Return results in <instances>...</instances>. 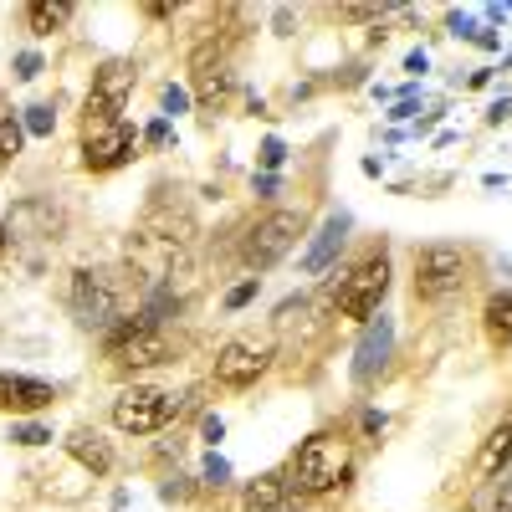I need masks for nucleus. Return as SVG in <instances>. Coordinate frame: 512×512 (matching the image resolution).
Segmentation results:
<instances>
[{"label":"nucleus","mask_w":512,"mask_h":512,"mask_svg":"<svg viewBox=\"0 0 512 512\" xmlns=\"http://www.w3.org/2000/svg\"><path fill=\"white\" fill-rule=\"evenodd\" d=\"M349 477H354L349 446L338 441V436H313V441H303V451H297L287 487H292L297 497H318V492H333V487H344Z\"/></svg>","instance_id":"nucleus-1"},{"label":"nucleus","mask_w":512,"mask_h":512,"mask_svg":"<svg viewBox=\"0 0 512 512\" xmlns=\"http://www.w3.org/2000/svg\"><path fill=\"white\" fill-rule=\"evenodd\" d=\"M108 359L123 369H149L169 359V338L154 328V318H118L108 328Z\"/></svg>","instance_id":"nucleus-2"},{"label":"nucleus","mask_w":512,"mask_h":512,"mask_svg":"<svg viewBox=\"0 0 512 512\" xmlns=\"http://www.w3.org/2000/svg\"><path fill=\"white\" fill-rule=\"evenodd\" d=\"M180 410V400L169 390H149V384H134V390H123L113 400V425L128 436H149L159 425H169V415Z\"/></svg>","instance_id":"nucleus-3"},{"label":"nucleus","mask_w":512,"mask_h":512,"mask_svg":"<svg viewBox=\"0 0 512 512\" xmlns=\"http://www.w3.org/2000/svg\"><path fill=\"white\" fill-rule=\"evenodd\" d=\"M297 236H303V221H297L292 210H272L267 221H256V226H251V236H246V246H241L246 267H251V272L277 267L282 256L292 251V241H297Z\"/></svg>","instance_id":"nucleus-4"},{"label":"nucleus","mask_w":512,"mask_h":512,"mask_svg":"<svg viewBox=\"0 0 512 512\" xmlns=\"http://www.w3.org/2000/svg\"><path fill=\"white\" fill-rule=\"evenodd\" d=\"M384 292H390V262L384 256H369L364 267H354L349 277H344V287H338L333 297H338V313L344 318H374L379 313V303H384Z\"/></svg>","instance_id":"nucleus-5"},{"label":"nucleus","mask_w":512,"mask_h":512,"mask_svg":"<svg viewBox=\"0 0 512 512\" xmlns=\"http://www.w3.org/2000/svg\"><path fill=\"white\" fill-rule=\"evenodd\" d=\"M72 313H77L82 328H113V318H118L113 282L103 272H88V267L72 272Z\"/></svg>","instance_id":"nucleus-6"},{"label":"nucleus","mask_w":512,"mask_h":512,"mask_svg":"<svg viewBox=\"0 0 512 512\" xmlns=\"http://www.w3.org/2000/svg\"><path fill=\"white\" fill-rule=\"evenodd\" d=\"M128 159H134V128H128L123 118L82 128V164H88L93 175H108V169H118Z\"/></svg>","instance_id":"nucleus-7"},{"label":"nucleus","mask_w":512,"mask_h":512,"mask_svg":"<svg viewBox=\"0 0 512 512\" xmlns=\"http://www.w3.org/2000/svg\"><path fill=\"white\" fill-rule=\"evenodd\" d=\"M128 88H134V62H108L93 77V93H88V128L118 123V113L128 103Z\"/></svg>","instance_id":"nucleus-8"},{"label":"nucleus","mask_w":512,"mask_h":512,"mask_svg":"<svg viewBox=\"0 0 512 512\" xmlns=\"http://www.w3.org/2000/svg\"><path fill=\"white\" fill-rule=\"evenodd\" d=\"M461 287V251L456 246H431L415 256V297L436 303V297Z\"/></svg>","instance_id":"nucleus-9"},{"label":"nucleus","mask_w":512,"mask_h":512,"mask_svg":"<svg viewBox=\"0 0 512 512\" xmlns=\"http://www.w3.org/2000/svg\"><path fill=\"white\" fill-rule=\"evenodd\" d=\"M267 364H272V344L236 338V344H226L216 354V379L226 384V390H246V384H256V374H262Z\"/></svg>","instance_id":"nucleus-10"},{"label":"nucleus","mask_w":512,"mask_h":512,"mask_svg":"<svg viewBox=\"0 0 512 512\" xmlns=\"http://www.w3.org/2000/svg\"><path fill=\"white\" fill-rule=\"evenodd\" d=\"M390 349H395V323L379 313V318H369L359 349H354V384H369L384 364H390Z\"/></svg>","instance_id":"nucleus-11"},{"label":"nucleus","mask_w":512,"mask_h":512,"mask_svg":"<svg viewBox=\"0 0 512 512\" xmlns=\"http://www.w3.org/2000/svg\"><path fill=\"white\" fill-rule=\"evenodd\" d=\"M52 400H57L52 384L26 379V374H0V410H11V415H31V410H47Z\"/></svg>","instance_id":"nucleus-12"},{"label":"nucleus","mask_w":512,"mask_h":512,"mask_svg":"<svg viewBox=\"0 0 512 512\" xmlns=\"http://www.w3.org/2000/svg\"><path fill=\"white\" fill-rule=\"evenodd\" d=\"M344 231H349V216H328L323 231H318V241H313V251L303 256V272H323L333 256H338V246H344Z\"/></svg>","instance_id":"nucleus-13"},{"label":"nucleus","mask_w":512,"mask_h":512,"mask_svg":"<svg viewBox=\"0 0 512 512\" xmlns=\"http://www.w3.org/2000/svg\"><path fill=\"white\" fill-rule=\"evenodd\" d=\"M67 451H72L82 466H88L93 477H108V472H113V451H108V441L93 436V431H77V436L67 441Z\"/></svg>","instance_id":"nucleus-14"},{"label":"nucleus","mask_w":512,"mask_h":512,"mask_svg":"<svg viewBox=\"0 0 512 512\" xmlns=\"http://www.w3.org/2000/svg\"><path fill=\"white\" fill-rule=\"evenodd\" d=\"M507 461H512V420L497 425V431L482 441V451H477V472H482V477H497Z\"/></svg>","instance_id":"nucleus-15"},{"label":"nucleus","mask_w":512,"mask_h":512,"mask_svg":"<svg viewBox=\"0 0 512 512\" xmlns=\"http://www.w3.org/2000/svg\"><path fill=\"white\" fill-rule=\"evenodd\" d=\"M287 492H292V487H287V477H282V472H267L262 482H256V487L246 492V507H251V512H277V507L287 502Z\"/></svg>","instance_id":"nucleus-16"},{"label":"nucleus","mask_w":512,"mask_h":512,"mask_svg":"<svg viewBox=\"0 0 512 512\" xmlns=\"http://www.w3.org/2000/svg\"><path fill=\"white\" fill-rule=\"evenodd\" d=\"M67 16H72L67 0H31V11H26V21H31L36 36H52L57 26H67Z\"/></svg>","instance_id":"nucleus-17"},{"label":"nucleus","mask_w":512,"mask_h":512,"mask_svg":"<svg viewBox=\"0 0 512 512\" xmlns=\"http://www.w3.org/2000/svg\"><path fill=\"white\" fill-rule=\"evenodd\" d=\"M487 338L492 344H512V292H497V297H487Z\"/></svg>","instance_id":"nucleus-18"},{"label":"nucleus","mask_w":512,"mask_h":512,"mask_svg":"<svg viewBox=\"0 0 512 512\" xmlns=\"http://www.w3.org/2000/svg\"><path fill=\"white\" fill-rule=\"evenodd\" d=\"M21 139H26V123L21 118H0V175H6V164L21 154Z\"/></svg>","instance_id":"nucleus-19"},{"label":"nucleus","mask_w":512,"mask_h":512,"mask_svg":"<svg viewBox=\"0 0 512 512\" xmlns=\"http://www.w3.org/2000/svg\"><path fill=\"white\" fill-rule=\"evenodd\" d=\"M57 128V113L47 108V103H36V108H26V134H36V139H47Z\"/></svg>","instance_id":"nucleus-20"},{"label":"nucleus","mask_w":512,"mask_h":512,"mask_svg":"<svg viewBox=\"0 0 512 512\" xmlns=\"http://www.w3.org/2000/svg\"><path fill=\"white\" fill-rule=\"evenodd\" d=\"M11 441L16 446H47L52 431H47V425H11Z\"/></svg>","instance_id":"nucleus-21"},{"label":"nucleus","mask_w":512,"mask_h":512,"mask_svg":"<svg viewBox=\"0 0 512 512\" xmlns=\"http://www.w3.org/2000/svg\"><path fill=\"white\" fill-rule=\"evenodd\" d=\"M159 103H164V113H169V118H175V113H185V108H190V93H185V88H175V82H169V88L159 93Z\"/></svg>","instance_id":"nucleus-22"},{"label":"nucleus","mask_w":512,"mask_h":512,"mask_svg":"<svg viewBox=\"0 0 512 512\" xmlns=\"http://www.w3.org/2000/svg\"><path fill=\"white\" fill-rule=\"evenodd\" d=\"M282 159H287V144H282V139H267V144H262V175H272Z\"/></svg>","instance_id":"nucleus-23"},{"label":"nucleus","mask_w":512,"mask_h":512,"mask_svg":"<svg viewBox=\"0 0 512 512\" xmlns=\"http://www.w3.org/2000/svg\"><path fill=\"white\" fill-rule=\"evenodd\" d=\"M226 477H231V466H226L216 451H210V456H205V482H216V487H221Z\"/></svg>","instance_id":"nucleus-24"},{"label":"nucleus","mask_w":512,"mask_h":512,"mask_svg":"<svg viewBox=\"0 0 512 512\" xmlns=\"http://www.w3.org/2000/svg\"><path fill=\"white\" fill-rule=\"evenodd\" d=\"M251 297H256V277H251V282H241V287H231V292H226V308H246V303H251Z\"/></svg>","instance_id":"nucleus-25"},{"label":"nucleus","mask_w":512,"mask_h":512,"mask_svg":"<svg viewBox=\"0 0 512 512\" xmlns=\"http://www.w3.org/2000/svg\"><path fill=\"white\" fill-rule=\"evenodd\" d=\"M36 72H41V57H36V52H21V57H16V77H21V82H31Z\"/></svg>","instance_id":"nucleus-26"},{"label":"nucleus","mask_w":512,"mask_h":512,"mask_svg":"<svg viewBox=\"0 0 512 512\" xmlns=\"http://www.w3.org/2000/svg\"><path fill=\"white\" fill-rule=\"evenodd\" d=\"M200 436H205V441H221V436H226L221 415H205V420H200Z\"/></svg>","instance_id":"nucleus-27"},{"label":"nucleus","mask_w":512,"mask_h":512,"mask_svg":"<svg viewBox=\"0 0 512 512\" xmlns=\"http://www.w3.org/2000/svg\"><path fill=\"white\" fill-rule=\"evenodd\" d=\"M451 31H456V36H472V41H477V26H472V16H461V11H451Z\"/></svg>","instance_id":"nucleus-28"},{"label":"nucleus","mask_w":512,"mask_h":512,"mask_svg":"<svg viewBox=\"0 0 512 512\" xmlns=\"http://www.w3.org/2000/svg\"><path fill=\"white\" fill-rule=\"evenodd\" d=\"M144 139H149V144H164V139H169V123H164V118L149 123V128H144Z\"/></svg>","instance_id":"nucleus-29"},{"label":"nucleus","mask_w":512,"mask_h":512,"mask_svg":"<svg viewBox=\"0 0 512 512\" xmlns=\"http://www.w3.org/2000/svg\"><path fill=\"white\" fill-rule=\"evenodd\" d=\"M492 123H502V118H512V98H502V103H492V113H487Z\"/></svg>","instance_id":"nucleus-30"},{"label":"nucleus","mask_w":512,"mask_h":512,"mask_svg":"<svg viewBox=\"0 0 512 512\" xmlns=\"http://www.w3.org/2000/svg\"><path fill=\"white\" fill-rule=\"evenodd\" d=\"M364 431H369V436H379V431H384V415H379V410H369V415H364Z\"/></svg>","instance_id":"nucleus-31"},{"label":"nucleus","mask_w":512,"mask_h":512,"mask_svg":"<svg viewBox=\"0 0 512 512\" xmlns=\"http://www.w3.org/2000/svg\"><path fill=\"white\" fill-rule=\"evenodd\" d=\"M0 246H6V226H0Z\"/></svg>","instance_id":"nucleus-32"},{"label":"nucleus","mask_w":512,"mask_h":512,"mask_svg":"<svg viewBox=\"0 0 512 512\" xmlns=\"http://www.w3.org/2000/svg\"><path fill=\"white\" fill-rule=\"evenodd\" d=\"M507 67H512V57H507Z\"/></svg>","instance_id":"nucleus-33"}]
</instances>
